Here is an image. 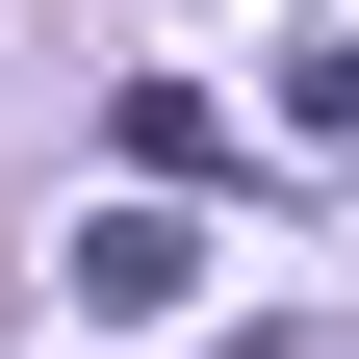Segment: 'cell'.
Here are the masks:
<instances>
[{
    "mask_svg": "<svg viewBox=\"0 0 359 359\" xmlns=\"http://www.w3.org/2000/svg\"><path fill=\"white\" fill-rule=\"evenodd\" d=\"M77 308H103V334H180V308H205V231H180V205H103V231H77Z\"/></svg>",
    "mask_w": 359,
    "mask_h": 359,
    "instance_id": "cell-1",
    "label": "cell"
},
{
    "mask_svg": "<svg viewBox=\"0 0 359 359\" xmlns=\"http://www.w3.org/2000/svg\"><path fill=\"white\" fill-rule=\"evenodd\" d=\"M283 128H308V154H359V26H308V52H283Z\"/></svg>",
    "mask_w": 359,
    "mask_h": 359,
    "instance_id": "cell-2",
    "label": "cell"
}]
</instances>
